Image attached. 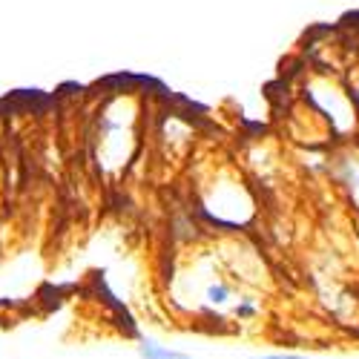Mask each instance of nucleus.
<instances>
[{
	"label": "nucleus",
	"instance_id": "1",
	"mask_svg": "<svg viewBox=\"0 0 359 359\" xmlns=\"http://www.w3.org/2000/svg\"><path fill=\"white\" fill-rule=\"evenodd\" d=\"M138 356H141V359H196V356L187 353V351L161 345V342H156V339H141V342H138Z\"/></svg>",
	"mask_w": 359,
	"mask_h": 359
},
{
	"label": "nucleus",
	"instance_id": "2",
	"mask_svg": "<svg viewBox=\"0 0 359 359\" xmlns=\"http://www.w3.org/2000/svg\"><path fill=\"white\" fill-rule=\"evenodd\" d=\"M253 359H322V356H311V353H293V351H276V353H259Z\"/></svg>",
	"mask_w": 359,
	"mask_h": 359
}]
</instances>
